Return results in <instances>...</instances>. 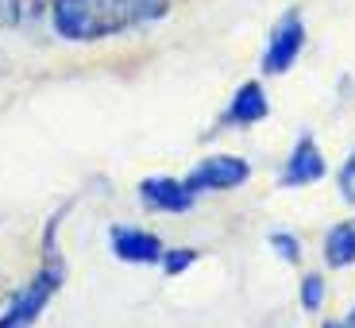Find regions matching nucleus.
<instances>
[{
	"label": "nucleus",
	"mask_w": 355,
	"mask_h": 328,
	"mask_svg": "<svg viewBox=\"0 0 355 328\" xmlns=\"http://www.w3.org/2000/svg\"><path fill=\"white\" fill-rule=\"evenodd\" d=\"M166 16V0H51V24L70 43H97Z\"/></svg>",
	"instance_id": "nucleus-1"
},
{
	"label": "nucleus",
	"mask_w": 355,
	"mask_h": 328,
	"mask_svg": "<svg viewBox=\"0 0 355 328\" xmlns=\"http://www.w3.org/2000/svg\"><path fill=\"white\" fill-rule=\"evenodd\" d=\"M62 278H66V266L58 263V259H46L43 270H39L27 286H19V290L12 293V302L0 313V328H31L43 317L46 305H51V297L58 293Z\"/></svg>",
	"instance_id": "nucleus-2"
},
{
	"label": "nucleus",
	"mask_w": 355,
	"mask_h": 328,
	"mask_svg": "<svg viewBox=\"0 0 355 328\" xmlns=\"http://www.w3.org/2000/svg\"><path fill=\"white\" fill-rule=\"evenodd\" d=\"M302 51H305V16L297 8H290L275 19V27H270V39H266V46H263L259 66H263V74H270V78H282V74L293 70V62L302 58Z\"/></svg>",
	"instance_id": "nucleus-3"
},
{
	"label": "nucleus",
	"mask_w": 355,
	"mask_h": 328,
	"mask_svg": "<svg viewBox=\"0 0 355 328\" xmlns=\"http://www.w3.org/2000/svg\"><path fill=\"white\" fill-rule=\"evenodd\" d=\"M248 178H251V166L240 155H205L186 174V186L193 193H228V189L248 186Z\"/></svg>",
	"instance_id": "nucleus-4"
},
{
	"label": "nucleus",
	"mask_w": 355,
	"mask_h": 328,
	"mask_svg": "<svg viewBox=\"0 0 355 328\" xmlns=\"http://www.w3.org/2000/svg\"><path fill=\"white\" fill-rule=\"evenodd\" d=\"M324 174H329V162L320 155L317 139H313V135H302V139L290 147L282 170H278V186L282 189H305V186H317Z\"/></svg>",
	"instance_id": "nucleus-5"
},
{
	"label": "nucleus",
	"mask_w": 355,
	"mask_h": 328,
	"mask_svg": "<svg viewBox=\"0 0 355 328\" xmlns=\"http://www.w3.org/2000/svg\"><path fill=\"white\" fill-rule=\"evenodd\" d=\"M139 201L151 213H170V216H186L197 205V193L186 186V178H143L139 182Z\"/></svg>",
	"instance_id": "nucleus-6"
},
{
	"label": "nucleus",
	"mask_w": 355,
	"mask_h": 328,
	"mask_svg": "<svg viewBox=\"0 0 355 328\" xmlns=\"http://www.w3.org/2000/svg\"><path fill=\"white\" fill-rule=\"evenodd\" d=\"M108 248L120 263H135V266H155L166 251V243L147 228H135V224H116L108 232Z\"/></svg>",
	"instance_id": "nucleus-7"
},
{
	"label": "nucleus",
	"mask_w": 355,
	"mask_h": 328,
	"mask_svg": "<svg viewBox=\"0 0 355 328\" xmlns=\"http://www.w3.org/2000/svg\"><path fill=\"white\" fill-rule=\"evenodd\" d=\"M266 116H270V97H266L263 81H243L224 108V128H255Z\"/></svg>",
	"instance_id": "nucleus-8"
},
{
	"label": "nucleus",
	"mask_w": 355,
	"mask_h": 328,
	"mask_svg": "<svg viewBox=\"0 0 355 328\" xmlns=\"http://www.w3.org/2000/svg\"><path fill=\"white\" fill-rule=\"evenodd\" d=\"M324 263L332 270H344V266H355V216L352 221H340L324 232Z\"/></svg>",
	"instance_id": "nucleus-9"
},
{
	"label": "nucleus",
	"mask_w": 355,
	"mask_h": 328,
	"mask_svg": "<svg viewBox=\"0 0 355 328\" xmlns=\"http://www.w3.org/2000/svg\"><path fill=\"white\" fill-rule=\"evenodd\" d=\"M324 297H329V282H324V275H305V278H302V290H297V302H302V309H305V313L324 309Z\"/></svg>",
	"instance_id": "nucleus-10"
},
{
	"label": "nucleus",
	"mask_w": 355,
	"mask_h": 328,
	"mask_svg": "<svg viewBox=\"0 0 355 328\" xmlns=\"http://www.w3.org/2000/svg\"><path fill=\"white\" fill-rule=\"evenodd\" d=\"M197 259H201V255H197L193 248H166V251H162V259H159V266H162V275H166V278H178V275H186Z\"/></svg>",
	"instance_id": "nucleus-11"
},
{
	"label": "nucleus",
	"mask_w": 355,
	"mask_h": 328,
	"mask_svg": "<svg viewBox=\"0 0 355 328\" xmlns=\"http://www.w3.org/2000/svg\"><path fill=\"white\" fill-rule=\"evenodd\" d=\"M266 248L275 251V255L282 259V263H302V240H297L293 232H270Z\"/></svg>",
	"instance_id": "nucleus-12"
},
{
	"label": "nucleus",
	"mask_w": 355,
	"mask_h": 328,
	"mask_svg": "<svg viewBox=\"0 0 355 328\" xmlns=\"http://www.w3.org/2000/svg\"><path fill=\"white\" fill-rule=\"evenodd\" d=\"M336 182H340V197H344L347 205H355V155L344 162V166H340Z\"/></svg>",
	"instance_id": "nucleus-13"
},
{
	"label": "nucleus",
	"mask_w": 355,
	"mask_h": 328,
	"mask_svg": "<svg viewBox=\"0 0 355 328\" xmlns=\"http://www.w3.org/2000/svg\"><path fill=\"white\" fill-rule=\"evenodd\" d=\"M19 24V0H0V31Z\"/></svg>",
	"instance_id": "nucleus-14"
},
{
	"label": "nucleus",
	"mask_w": 355,
	"mask_h": 328,
	"mask_svg": "<svg viewBox=\"0 0 355 328\" xmlns=\"http://www.w3.org/2000/svg\"><path fill=\"white\" fill-rule=\"evenodd\" d=\"M4 74H8V54L0 51V78H4Z\"/></svg>",
	"instance_id": "nucleus-15"
},
{
	"label": "nucleus",
	"mask_w": 355,
	"mask_h": 328,
	"mask_svg": "<svg viewBox=\"0 0 355 328\" xmlns=\"http://www.w3.org/2000/svg\"><path fill=\"white\" fill-rule=\"evenodd\" d=\"M324 328H355V325H347V320H329Z\"/></svg>",
	"instance_id": "nucleus-16"
},
{
	"label": "nucleus",
	"mask_w": 355,
	"mask_h": 328,
	"mask_svg": "<svg viewBox=\"0 0 355 328\" xmlns=\"http://www.w3.org/2000/svg\"><path fill=\"white\" fill-rule=\"evenodd\" d=\"M344 320H347V325H355V302H352V309H347V317H344Z\"/></svg>",
	"instance_id": "nucleus-17"
}]
</instances>
